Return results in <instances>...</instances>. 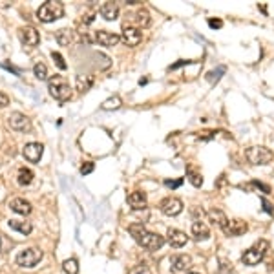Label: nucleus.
Listing matches in <instances>:
<instances>
[{
    "label": "nucleus",
    "mask_w": 274,
    "mask_h": 274,
    "mask_svg": "<svg viewBox=\"0 0 274 274\" xmlns=\"http://www.w3.org/2000/svg\"><path fill=\"white\" fill-rule=\"evenodd\" d=\"M130 232L134 234L135 241L143 248H146V251H157V248H161L163 243H165L163 236L156 234V232H148L143 225H132Z\"/></svg>",
    "instance_id": "1"
},
{
    "label": "nucleus",
    "mask_w": 274,
    "mask_h": 274,
    "mask_svg": "<svg viewBox=\"0 0 274 274\" xmlns=\"http://www.w3.org/2000/svg\"><path fill=\"white\" fill-rule=\"evenodd\" d=\"M48 90H49V95L55 101H59V103H66V101L71 99V88L62 75H53V77L49 79Z\"/></svg>",
    "instance_id": "2"
},
{
    "label": "nucleus",
    "mask_w": 274,
    "mask_h": 274,
    "mask_svg": "<svg viewBox=\"0 0 274 274\" xmlns=\"http://www.w3.org/2000/svg\"><path fill=\"white\" fill-rule=\"evenodd\" d=\"M267 251H269V241H267V239H260L253 247L245 251L243 256H241V261H243L245 265H251V267L258 265V263L265 258Z\"/></svg>",
    "instance_id": "3"
},
{
    "label": "nucleus",
    "mask_w": 274,
    "mask_h": 274,
    "mask_svg": "<svg viewBox=\"0 0 274 274\" xmlns=\"http://www.w3.org/2000/svg\"><path fill=\"white\" fill-rule=\"evenodd\" d=\"M62 15H64V6H62L61 2H55V0L44 2V4L39 8V11H37V18H39L40 22L59 20Z\"/></svg>",
    "instance_id": "4"
},
{
    "label": "nucleus",
    "mask_w": 274,
    "mask_h": 274,
    "mask_svg": "<svg viewBox=\"0 0 274 274\" xmlns=\"http://www.w3.org/2000/svg\"><path fill=\"white\" fill-rule=\"evenodd\" d=\"M274 154L270 152L269 148L265 146H251L245 150V159H247L251 165H269L272 161Z\"/></svg>",
    "instance_id": "5"
},
{
    "label": "nucleus",
    "mask_w": 274,
    "mask_h": 274,
    "mask_svg": "<svg viewBox=\"0 0 274 274\" xmlns=\"http://www.w3.org/2000/svg\"><path fill=\"white\" fill-rule=\"evenodd\" d=\"M40 260H42V251L37 247L24 248V251H20V253L17 254V258H15L17 265L24 267V269H33Z\"/></svg>",
    "instance_id": "6"
},
{
    "label": "nucleus",
    "mask_w": 274,
    "mask_h": 274,
    "mask_svg": "<svg viewBox=\"0 0 274 274\" xmlns=\"http://www.w3.org/2000/svg\"><path fill=\"white\" fill-rule=\"evenodd\" d=\"M8 124L11 130H17V132H28L31 130V121L20 112H13L11 115L8 117Z\"/></svg>",
    "instance_id": "7"
},
{
    "label": "nucleus",
    "mask_w": 274,
    "mask_h": 274,
    "mask_svg": "<svg viewBox=\"0 0 274 274\" xmlns=\"http://www.w3.org/2000/svg\"><path fill=\"white\" fill-rule=\"evenodd\" d=\"M18 37H20L22 44L24 46H28V48H35L37 44L40 42V35H39V31L35 30V28H20L18 30Z\"/></svg>",
    "instance_id": "8"
},
{
    "label": "nucleus",
    "mask_w": 274,
    "mask_h": 274,
    "mask_svg": "<svg viewBox=\"0 0 274 274\" xmlns=\"http://www.w3.org/2000/svg\"><path fill=\"white\" fill-rule=\"evenodd\" d=\"M161 212L165 216H170V218L178 216V214L183 212V201L179 197H166L161 203Z\"/></svg>",
    "instance_id": "9"
},
{
    "label": "nucleus",
    "mask_w": 274,
    "mask_h": 274,
    "mask_svg": "<svg viewBox=\"0 0 274 274\" xmlns=\"http://www.w3.org/2000/svg\"><path fill=\"white\" fill-rule=\"evenodd\" d=\"M121 39L128 44V46H137V44L143 40V33H141L139 28H134V26H124L122 28V35Z\"/></svg>",
    "instance_id": "10"
},
{
    "label": "nucleus",
    "mask_w": 274,
    "mask_h": 274,
    "mask_svg": "<svg viewBox=\"0 0 274 274\" xmlns=\"http://www.w3.org/2000/svg\"><path fill=\"white\" fill-rule=\"evenodd\" d=\"M42 152H44V146L40 143H28L22 150L24 157H26L30 163H39L40 157H42Z\"/></svg>",
    "instance_id": "11"
},
{
    "label": "nucleus",
    "mask_w": 274,
    "mask_h": 274,
    "mask_svg": "<svg viewBox=\"0 0 274 274\" xmlns=\"http://www.w3.org/2000/svg\"><path fill=\"white\" fill-rule=\"evenodd\" d=\"M95 40L101 44V46H106V48H112L115 44L121 40V37L117 33H113V31H106V30H99L95 33Z\"/></svg>",
    "instance_id": "12"
},
{
    "label": "nucleus",
    "mask_w": 274,
    "mask_h": 274,
    "mask_svg": "<svg viewBox=\"0 0 274 274\" xmlns=\"http://www.w3.org/2000/svg\"><path fill=\"white\" fill-rule=\"evenodd\" d=\"M166 241H168L174 248H181L187 245L188 236L183 231H178V229H170V231L166 232Z\"/></svg>",
    "instance_id": "13"
},
{
    "label": "nucleus",
    "mask_w": 274,
    "mask_h": 274,
    "mask_svg": "<svg viewBox=\"0 0 274 274\" xmlns=\"http://www.w3.org/2000/svg\"><path fill=\"white\" fill-rule=\"evenodd\" d=\"M247 223L241 221V219H229V223L225 225V229H223V232H225L227 236H241L247 232Z\"/></svg>",
    "instance_id": "14"
},
{
    "label": "nucleus",
    "mask_w": 274,
    "mask_h": 274,
    "mask_svg": "<svg viewBox=\"0 0 274 274\" xmlns=\"http://www.w3.org/2000/svg\"><path fill=\"white\" fill-rule=\"evenodd\" d=\"M190 267H192V258L188 254H178V256L172 258V270H176V272H185Z\"/></svg>",
    "instance_id": "15"
},
{
    "label": "nucleus",
    "mask_w": 274,
    "mask_h": 274,
    "mask_svg": "<svg viewBox=\"0 0 274 274\" xmlns=\"http://www.w3.org/2000/svg\"><path fill=\"white\" fill-rule=\"evenodd\" d=\"M9 209L13 210V212L20 214V216H28L31 212V205L30 201L22 200V197H15V200L9 201Z\"/></svg>",
    "instance_id": "16"
},
{
    "label": "nucleus",
    "mask_w": 274,
    "mask_h": 274,
    "mask_svg": "<svg viewBox=\"0 0 274 274\" xmlns=\"http://www.w3.org/2000/svg\"><path fill=\"white\" fill-rule=\"evenodd\" d=\"M192 236L196 241H205V239L210 238V231L209 227L205 225L203 221H194L192 223Z\"/></svg>",
    "instance_id": "17"
},
{
    "label": "nucleus",
    "mask_w": 274,
    "mask_h": 274,
    "mask_svg": "<svg viewBox=\"0 0 274 274\" xmlns=\"http://www.w3.org/2000/svg\"><path fill=\"white\" fill-rule=\"evenodd\" d=\"M128 205H130L134 210H141L146 207V194L141 190H135L132 192L130 196H128Z\"/></svg>",
    "instance_id": "18"
},
{
    "label": "nucleus",
    "mask_w": 274,
    "mask_h": 274,
    "mask_svg": "<svg viewBox=\"0 0 274 274\" xmlns=\"http://www.w3.org/2000/svg\"><path fill=\"white\" fill-rule=\"evenodd\" d=\"M101 17L105 18V20H115L119 15V6L115 2H106V4L101 6Z\"/></svg>",
    "instance_id": "19"
},
{
    "label": "nucleus",
    "mask_w": 274,
    "mask_h": 274,
    "mask_svg": "<svg viewBox=\"0 0 274 274\" xmlns=\"http://www.w3.org/2000/svg\"><path fill=\"white\" fill-rule=\"evenodd\" d=\"M75 84H77V90L81 91V93H86V91L93 86V75H90V73L77 75V81H75Z\"/></svg>",
    "instance_id": "20"
},
{
    "label": "nucleus",
    "mask_w": 274,
    "mask_h": 274,
    "mask_svg": "<svg viewBox=\"0 0 274 274\" xmlns=\"http://www.w3.org/2000/svg\"><path fill=\"white\" fill-rule=\"evenodd\" d=\"M9 227H11L13 231L20 232V234H24V236H28L31 231H33L31 223L30 221H22V219H11V221H9Z\"/></svg>",
    "instance_id": "21"
},
{
    "label": "nucleus",
    "mask_w": 274,
    "mask_h": 274,
    "mask_svg": "<svg viewBox=\"0 0 274 274\" xmlns=\"http://www.w3.org/2000/svg\"><path fill=\"white\" fill-rule=\"evenodd\" d=\"M209 218H210V221H212L214 225L221 227V229H225V225H227V223H229V219H227V216L221 212V210H218V209L210 210V212H209Z\"/></svg>",
    "instance_id": "22"
},
{
    "label": "nucleus",
    "mask_w": 274,
    "mask_h": 274,
    "mask_svg": "<svg viewBox=\"0 0 274 274\" xmlns=\"http://www.w3.org/2000/svg\"><path fill=\"white\" fill-rule=\"evenodd\" d=\"M55 39L61 46H68V44L71 42V39H73V33H71V30H68V28H62V30H59L55 33Z\"/></svg>",
    "instance_id": "23"
},
{
    "label": "nucleus",
    "mask_w": 274,
    "mask_h": 274,
    "mask_svg": "<svg viewBox=\"0 0 274 274\" xmlns=\"http://www.w3.org/2000/svg\"><path fill=\"white\" fill-rule=\"evenodd\" d=\"M33 170L30 168H20L18 170V176H17V181L18 185H22V187H26V185H30L31 181H33Z\"/></svg>",
    "instance_id": "24"
},
{
    "label": "nucleus",
    "mask_w": 274,
    "mask_h": 274,
    "mask_svg": "<svg viewBox=\"0 0 274 274\" xmlns=\"http://www.w3.org/2000/svg\"><path fill=\"white\" fill-rule=\"evenodd\" d=\"M135 22H137V26L139 28H146L150 26V13H148L146 9H139L137 13H135Z\"/></svg>",
    "instance_id": "25"
},
{
    "label": "nucleus",
    "mask_w": 274,
    "mask_h": 274,
    "mask_svg": "<svg viewBox=\"0 0 274 274\" xmlns=\"http://www.w3.org/2000/svg\"><path fill=\"white\" fill-rule=\"evenodd\" d=\"M33 73H35V77L39 79V81H46V79H48V68H46L44 62H37V64L33 66Z\"/></svg>",
    "instance_id": "26"
},
{
    "label": "nucleus",
    "mask_w": 274,
    "mask_h": 274,
    "mask_svg": "<svg viewBox=\"0 0 274 274\" xmlns=\"http://www.w3.org/2000/svg\"><path fill=\"white\" fill-rule=\"evenodd\" d=\"M121 105H122L121 97L113 95V97H110V99H106L105 103H103V110H117V108H121Z\"/></svg>",
    "instance_id": "27"
},
{
    "label": "nucleus",
    "mask_w": 274,
    "mask_h": 274,
    "mask_svg": "<svg viewBox=\"0 0 274 274\" xmlns=\"http://www.w3.org/2000/svg\"><path fill=\"white\" fill-rule=\"evenodd\" d=\"M187 176H188V181H190L194 187H201V185H203V178H201V174L197 172V170L188 168L187 170Z\"/></svg>",
    "instance_id": "28"
},
{
    "label": "nucleus",
    "mask_w": 274,
    "mask_h": 274,
    "mask_svg": "<svg viewBox=\"0 0 274 274\" xmlns=\"http://www.w3.org/2000/svg\"><path fill=\"white\" fill-rule=\"evenodd\" d=\"M62 269H64L66 274H77V272H79V263H77V260H73V258L66 260L64 263H62Z\"/></svg>",
    "instance_id": "29"
},
{
    "label": "nucleus",
    "mask_w": 274,
    "mask_h": 274,
    "mask_svg": "<svg viewBox=\"0 0 274 274\" xmlns=\"http://www.w3.org/2000/svg\"><path fill=\"white\" fill-rule=\"evenodd\" d=\"M232 263H229V261L221 260L219 261V265H218V274H232Z\"/></svg>",
    "instance_id": "30"
},
{
    "label": "nucleus",
    "mask_w": 274,
    "mask_h": 274,
    "mask_svg": "<svg viewBox=\"0 0 274 274\" xmlns=\"http://www.w3.org/2000/svg\"><path fill=\"white\" fill-rule=\"evenodd\" d=\"M52 59L55 61V64L59 66V70H66V62H64V59H62L61 53L53 52V53H52Z\"/></svg>",
    "instance_id": "31"
},
{
    "label": "nucleus",
    "mask_w": 274,
    "mask_h": 274,
    "mask_svg": "<svg viewBox=\"0 0 274 274\" xmlns=\"http://www.w3.org/2000/svg\"><path fill=\"white\" fill-rule=\"evenodd\" d=\"M128 274H152V272H150V269H148L146 265H137V267H134Z\"/></svg>",
    "instance_id": "32"
},
{
    "label": "nucleus",
    "mask_w": 274,
    "mask_h": 274,
    "mask_svg": "<svg viewBox=\"0 0 274 274\" xmlns=\"http://www.w3.org/2000/svg\"><path fill=\"white\" fill-rule=\"evenodd\" d=\"M93 172V163H84L83 166H81V174L86 176V174H91Z\"/></svg>",
    "instance_id": "33"
},
{
    "label": "nucleus",
    "mask_w": 274,
    "mask_h": 274,
    "mask_svg": "<svg viewBox=\"0 0 274 274\" xmlns=\"http://www.w3.org/2000/svg\"><path fill=\"white\" fill-rule=\"evenodd\" d=\"M165 185L168 188H178V187H181V185H183V179H176V181H170V179H166Z\"/></svg>",
    "instance_id": "34"
},
{
    "label": "nucleus",
    "mask_w": 274,
    "mask_h": 274,
    "mask_svg": "<svg viewBox=\"0 0 274 274\" xmlns=\"http://www.w3.org/2000/svg\"><path fill=\"white\" fill-rule=\"evenodd\" d=\"M9 105V97L6 93H0V108H6Z\"/></svg>",
    "instance_id": "35"
},
{
    "label": "nucleus",
    "mask_w": 274,
    "mask_h": 274,
    "mask_svg": "<svg viewBox=\"0 0 274 274\" xmlns=\"http://www.w3.org/2000/svg\"><path fill=\"white\" fill-rule=\"evenodd\" d=\"M209 26L210 28H221L223 22L221 20H214V18H212V20H209Z\"/></svg>",
    "instance_id": "36"
},
{
    "label": "nucleus",
    "mask_w": 274,
    "mask_h": 274,
    "mask_svg": "<svg viewBox=\"0 0 274 274\" xmlns=\"http://www.w3.org/2000/svg\"><path fill=\"white\" fill-rule=\"evenodd\" d=\"M11 2H4V0H0V8H9Z\"/></svg>",
    "instance_id": "37"
},
{
    "label": "nucleus",
    "mask_w": 274,
    "mask_h": 274,
    "mask_svg": "<svg viewBox=\"0 0 274 274\" xmlns=\"http://www.w3.org/2000/svg\"><path fill=\"white\" fill-rule=\"evenodd\" d=\"M188 274H197V272H188Z\"/></svg>",
    "instance_id": "38"
},
{
    "label": "nucleus",
    "mask_w": 274,
    "mask_h": 274,
    "mask_svg": "<svg viewBox=\"0 0 274 274\" xmlns=\"http://www.w3.org/2000/svg\"><path fill=\"white\" fill-rule=\"evenodd\" d=\"M0 168H2V163H0Z\"/></svg>",
    "instance_id": "39"
},
{
    "label": "nucleus",
    "mask_w": 274,
    "mask_h": 274,
    "mask_svg": "<svg viewBox=\"0 0 274 274\" xmlns=\"http://www.w3.org/2000/svg\"><path fill=\"white\" fill-rule=\"evenodd\" d=\"M0 245H2V239H0Z\"/></svg>",
    "instance_id": "40"
}]
</instances>
